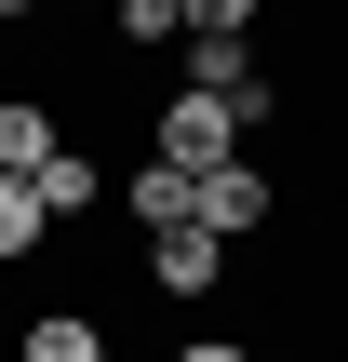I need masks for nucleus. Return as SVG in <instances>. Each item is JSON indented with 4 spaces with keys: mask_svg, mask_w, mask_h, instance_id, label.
I'll return each mask as SVG.
<instances>
[{
    "mask_svg": "<svg viewBox=\"0 0 348 362\" xmlns=\"http://www.w3.org/2000/svg\"><path fill=\"white\" fill-rule=\"evenodd\" d=\"M121 40H188V0H121Z\"/></svg>",
    "mask_w": 348,
    "mask_h": 362,
    "instance_id": "nucleus-9",
    "label": "nucleus"
},
{
    "mask_svg": "<svg viewBox=\"0 0 348 362\" xmlns=\"http://www.w3.org/2000/svg\"><path fill=\"white\" fill-rule=\"evenodd\" d=\"M201 228H215V242L241 255V242L268 228V175H255V161H228V175H201Z\"/></svg>",
    "mask_w": 348,
    "mask_h": 362,
    "instance_id": "nucleus-3",
    "label": "nucleus"
},
{
    "mask_svg": "<svg viewBox=\"0 0 348 362\" xmlns=\"http://www.w3.org/2000/svg\"><path fill=\"white\" fill-rule=\"evenodd\" d=\"M54 148H67V121H54V107H27V94H13V107H0V175H13V188H27V175H40V161H54Z\"/></svg>",
    "mask_w": 348,
    "mask_h": 362,
    "instance_id": "nucleus-6",
    "label": "nucleus"
},
{
    "mask_svg": "<svg viewBox=\"0 0 348 362\" xmlns=\"http://www.w3.org/2000/svg\"><path fill=\"white\" fill-rule=\"evenodd\" d=\"M174 362H255V349H241V336H188Z\"/></svg>",
    "mask_w": 348,
    "mask_h": 362,
    "instance_id": "nucleus-10",
    "label": "nucleus"
},
{
    "mask_svg": "<svg viewBox=\"0 0 348 362\" xmlns=\"http://www.w3.org/2000/svg\"><path fill=\"white\" fill-rule=\"evenodd\" d=\"M13 362H107V336H94L80 309H40V322L13 336Z\"/></svg>",
    "mask_w": 348,
    "mask_h": 362,
    "instance_id": "nucleus-7",
    "label": "nucleus"
},
{
    "mask_svg": "<svg viewBox=\"0 0 348 362\" xmlns=\"http://www.w3.org/2000/svg\"><path fill=\"white\" fill-rule=\"evenodd\" d=\"M148 282H161V296H215V282H228V242L188 215V228H161V242H148Z\"/></svg>",
    "mask_w": 348,
    "mask_h": 362,
    "instance_id": "nucleus-2",
    "label": "nucleus"
},
{
    "mask_svg": "<svg viewBox=\"0 0 348 362\" xmlns=\"http://www.w3.org/2000/svg\"><path fill=\"white\" fill-rule=\"evenodd\" d=\"M121 215H134V242H161V228H188V215H201V188H188L174 161H134V188H121Z\"/></svg>",
    "mask_w": 348,
    "mask_h": 362,
    "instance_id": "nucleus-4",
    "label": "nucleus"
},
{
    "mask_svg": "<svg viewBox=\"0 0 348 362\" xmlns=\"http://www.w3.org/2000/svg\"><path fill=\"white\" fill-rule=\"evenodd\" d=\"M27 188H40V215L67 228V215H94V202H107V161H94V148H54V161H40Z\"/></svg>",
    "mask_w": 348,
    "mask_h": 362,
    "instance_id": "nucleus-5",
    "label": "nucleus"
},
{
    "mask_svg": "<svg viewBox=\"0 0 348 362\" xmlns=\"http://www.w3.org/2000/svg\"><path fill=\"white\" fill-rule=\"evenodd\" d=\"M40 228H54V215H40V188H13V175H0V269H13V255H40Z\"/></svg>",
    "mask_w": 348,
    "mask_h": 362,
    "instance_id": "nucleus-8",
    "label": "nucleus"
},
{
    "mask_svg": "<svg viewBox=\"0 0 348 362\" xmlns=\"http://www.w3.org/2000/svg\"><path fill=\"white\" fill-rule=\"evenodd\" d=\"M241 148H255V134H241V107H215V94H174V107H161V134H148V161H174L188 188H201V175H228Z\"/></svg>",
    "mask_w": 348,
    "mask_h": 362,
    "instance_id": "nucleus-1",
    "label": "nucleus"
}]
</instances>
